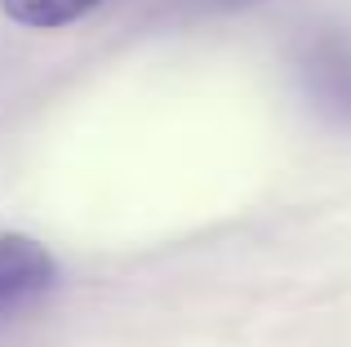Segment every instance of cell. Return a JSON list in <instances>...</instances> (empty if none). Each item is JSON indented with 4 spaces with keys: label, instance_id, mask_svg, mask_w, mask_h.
Returning <instances> with one entry per match:
<instances>
[{
    "label": "cell",
    "instance_id": "obj_3",
    "mask_svg": "<svg viewBox=\"0 0 351 347\" xmlns=\"http://www.w3.org/2000/svg\"><path fill=\"white\" fill-rule=\"evenodd\" d=\"M5 14L23 27H67L85 18L98 0H0Z\"/></svg>",
    "mask_w": 351,
    "mask_h": 347
},
{
    "label": "cell",
    "instance_id": "obj_1",
    "mask_svg": "<svg viewBox=\"0 0 351 347\" xmlns=\"http://www.w3.org/2000/svg\"><path fill=\"white\" fill-rule=\"evenodd\" d=\"M302 80L316 107L334 121L351 125V36L320 32L302 49Z\"/></svg>",
    "mask_w": 351,
    "mask_h": 347
},
{
    "label": "cell",
    "instance_id": "obj_2",
    "mask_svg": "<svg viewBox=\"0 0 351 347\" xmlns=\"http://www.w3.org/2000/svg\"><path fill=\"white\" fill-rule=\"evenodd\" d=\"M53 285V259L27 236H0V316L18 312Z\"/></svg>",
    "mask_w": 351,
    "mask_h": 347
},
{
    "label": "cell",
    "instance_id": "obj_4",
    "mask_svg": "<svg viewBox=\"0 0 351 347\" xmlns=\"http://www.w3.org/2000/svg\"><path fill=\"white\" fill-rule=\"evenodd\" d=\"M191 9H205V14H223V9H240V5H254V0H187Z\"/></svg>",
    "mask_w": 351,
    "mask_h": 347
}]
</instances>
